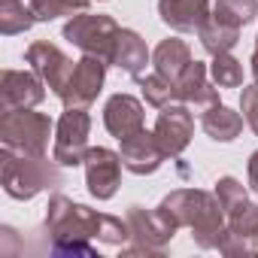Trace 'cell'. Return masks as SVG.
Masks as SVG:
<instances>
[{"mask_svg": "<svg viewBox=\"0 0 258 258\" xmlns=\"http://www.w3.org/2000/svg\"><path fill=\"white\" fill-rule=\"evenodd\" d=\"M0 185L13 201H34L43 191L61 188V164L49 155H28L16 149H0Z\"/></svg>", "mask_w": 258, "mask_h": 258, "instance_id": "3", "label": "cell"}, {"mask_svg": "<svg viewBox=\"0 0 258 258\" xmlns=\"http://www.w3.org/2000/svg\"><path fill=\"white\" fill-rule=\"evenodd\" d=\"M210 16V0H158V19L176 34H198Z\"/></svg>", "mask_w": 258, "mask_h": 258, "instance_id": "17", "label": "cell"}, {"mask_svg": "<svg viewBox=\"0 0 258 258\" xmlns=\"http://www.w3.org/2000/svg\"><path fill=\"white\" fill-rule=\"evenodd\" d=\"M140 91H143V100L155 109H164L167 103L176 100V88L170 79H164L161 73H149V76H140Z\"/></svg>", "mask_w": 258, "mask_h": 258, "instance_id": "24", "label": "cell"}, {"mask_svg": "<svg viewBox=\"0 0 258 258\" xmlns=\"http://www.w3.org/2000/svg\"><path fill=\"white\" fill-rule=\"evenodd\" d=\"M176 231L188 228L191 240L198 249H219L225 228H228V216L216 198V191H204V188H176L170 191L158 207H155Z\"/></svg>", "mask_w": 258, "mask_h": 258, "instance_id": "2", "label": "cell"}, {"mask_svg": "<svg viewBox=\"0 0 258 258\" xmlns=\"http://www.w3.org/2000/svg\"><path fill=\"white\" fill-rule=\"evenodd\" d=\"M127 231H131V246H121V255H161L167 243L176 237V228L158 213L146 207H127L124 213Z\"/></svg>", "mask_w": 258, "mask_h": 258, "instance_id": "6", "label": "cell"}, {"mask_svg": "<svg viewBox=\"0 0 258 258\" xmlns=\"http://www.w3.org/2000/svg\"><path fill=\"white\" fill-rule=\"evenodd\" d=\"M255 55H258V37H255Z\"/></svg>", "mask_w": 258, "mask_h": 258, "instance_id": "31", "label": "cell"}, {"mask_svg": "<svg viewBox=\"0 0 258 258\" xmlns=\"http://www.w3.org/2000/svg\"><path fill=\"white\" fill-rule=\"evenodd\" d=\"M152 131H155L158 143L164 146L167 158H179V155L188 149L191 137H195V118H191V109H188L185 103H167V106L158 112Z\"/></svg>", "mask_w": 258, "mask_h": 258, "instance_id": "11", "label": "cell"}, {"mask_svg": "<svg viewBox=\"0 0 258 258\" xmlns=\"http://www.w3.org/2000/svg\"><path fill=\"white\" fill-rule=\"evenodd\" d=\"M198 40H201L204 52L222 55V52H231V49L240 43V31L231 28V25H222V22H216V19L210 16V22L198 31Z\"/></svg>", "mask_w": 258, "mask_h": 258, "instance_id": "23", "label": "cell"}, {"mask_svg": "<svg viewBox=\"0 0 258 258\" xmlns=\"http://www.w3.org/2000/svg\"><path fill=\"white\" fill-rule=\"evenodd\" d=\"M43 100H46V82L34 70L0 73V106L4 109H34Z\"/></svg>", "mask_w": 258, "mask_h": 258, "instance_id": "14", "label": "cell"}, {"mask_svg": "<svg viewBox=\"0 0 258 258\" xmlns=\"http://www.w3.org/2000/svg\"><path fill=\"white\" fill-rule=\"evenodd\" d=\"M118 155H121V164L127 173H134V176H152L164 161H167V152L164 146L158 143L155 131H137L131 137H124L118 140Z\"/></svg>", "mask_w": 258, "mask_h": 258, "instance_id": "12", "label": "cell"}, {"mask_svg": "<svg viewBox=\"0 0 258 258\" xmlns=\"http://www.w3.org/2000/svg\"><path fill=\"white\" fill-rule=\"evenodd\" d=\"M149 61H152V52H149L146 40H143L137 31H131V28H118L115 43H112L109 64L118 67L121 73H127L131 79H140Z\"/></svg>", "mask_w": 258, "mask_h": 258, "instance_id": "18", "label": "cell"}, {"mask_svg": "<svg viewBox=\"0 0 258 258\" xmlns=\"http://www.w3.org/2000/svg\"><path fill=\"white\" fill-rule=\"evenodd\" d=\"M115 34H118V22L112 16H103V13H76L70 16V22L64 25L61 37L76 46L82 55H97L109 64V55H112V43H115Z\"/></svg>", "mask_w": 258, "mask_h": 258, "instance_id": "5", "label": "cell"}, {"mask_svg": "<svg viewBox=\"0 0 258 258\" xmlns=\"http://www.w3.org/2000/svg\"><path fill=\"white\" fill-rule=\"evenodd\" d=\"M88 134H91V115L79 106H64L58 124H55V140H52V158L61 167H79L88 155Z\"/></svg>", "mask_w": 258, "mask_h": 258, "instance_id": "7", "label": "cell"}, {"mask_svg": "<svg viewBox=\"0 0 258 258\" xmlns=\"http://www.w3.org/2000/svg\"><path fill=\"white\" fill-rule=\"evenodd\" d=\"M88 7H91V0H31V10H34L37 22H55L61 16L85 13Z\"/></svg>", "mask_w": 258, "mask_h": 258, "instance_id": "26", "label": "cell"}, {"mask_svg": "<svg viewBox=\"0 0 258 258\" xmlns=\"http://www.w3.org/2000/svg\"><path fill=\"white\" fill-rule=\"evenodd\" d=\"M173 88H176V100L185 103L188 109L201 112V115L207 109H213L216 103H222L219 100V85L210 82V67L204 61H191L185 67V73L173 82Z\"/></svg>", "mask_w": 258, "mask_h": 258, "instance_id": "13", "label": "cell"}, {"mask_svg": "<svg viewBox=\"0 0 258 258\" xmlns=\"http://www.w3.org/2000/svg\"><path fill=\"white\" fill-rule=\"evenodd\" d=\"M216 198H219V204H222V210H225V216H231V213H237L240 207H246L249 204V195H246V185L240 182V179H234V176H222L219 182H216Z\"/></svg>", "mask_w": 258, "mask_h": 258, "instance_id": "27", "label": "cell"}, {"mask_svg": "<svg viewBox=\"0 0 258 258\" xmlns=\"http://www.w3.org/2000/svg\"><path fill=\"white\" fill-rule=\"evenodd\" d=\"M34 25H37V16L31 4L25 7V0H0V34L4 37L28 34Z\"/></svg>", "mask_w": 258, "mask_h": 258, "instance_id": "21", "label": "cell"}, {"mask_svg": "<svg viewBox=\"0 0 258 258\" xmlns=\"http://www.w3.org/2000/svg\"><path fill=\"white\" fill-rule=\"evenodd\" d=\"M249 64H252V79H255V85H258V55H255V52H252Z\"/></svg>", "mask_w": 258, "mask_h": 258, "instance_id": "30", "label": "cell"}, {"mask_svg": "<svg viewBox=\"0 0 258 258\" xmlns=\"http://www.w3.org/2000/svg\"><path fill=\"white\" fill-rule=\"evenodd\" d=\"M255 16H258V0H216V7H213V19L237 31L252 25Z\"/></svg>", "mask_w": 258, "mask_h": 258, "instance_id": "22", "label": "cell"}, {"mask_svg": "<svg viewBox=\"0 0 258 258\" xmlns=\"http://www.w3.org/2000/svg\"><path fill=\"white\" fill-rule=\"evenodd\" d=\"M25 61L31 64V70L46 82V88H49L55 97L67 88L70 73H73V67H76V61H70V58H67L55 43H49V40L31 43V46L25 49Z\"/></svg>", "mask_w": 258, "mask_h": 258, "instance_id": "9", "label": "cell"}, {"mask_svg": "<svg viewBox=\"0 0 258 258\" xmlns=\"http://www.w3.org/2000/svg\"><path fill=\"white\" fill-rule=\"evenodd\" d=\"M222 255H255L258 252V204H246L228 216L225 237L219 243Z\"/></svg>", "mask_w": 258, "mask_h": 258, "instance_id": "15", "label": "cell"}, {"mask_svg": "<svg viewBox=\"0 0 258 258\" xmlns=\"http://www.w3.org/2000/svg\"><path fill=\"white\" fill-rule=\"evenodd\" d=\"M103 127L109 131V137L115 140H124L137 131L146 127V112H143V103L134 97V94H112L106 103H103Z\"/></svg>", "mask_w": 258, "mask_h": 258, "instance_id": "16", "label": "cell"}, {"mask_svg": "<svg viewBox=\"0 0 258 258\" xmlns=\"http://www.w3.org/2000/svg\"><path fill=\"white\" fill-rule=\"evenodd\" d=\"M243 115L234 112L231 106L225 103H216L213 109H207L201 115V127H204V134L216 143H234L240 134H243Z\"/></svg>", "mask_w": 258, "mask_h": 258, "instance_id": "20", "label": "cell"}, {"mask_svg": "<svg viewBox=\"0 0 258 258\" xmlns=\"http://www.w3.org/2000/svg\"><path fill=\"white\" fill-rule=\"evenodd\" d=\"M191 61H195V58H191V46H188L185 40H179V37L161 40V43L155 46V52H152V67H155V73H161V76L170 79V82H176V79L185 73V67H188Z\"/></svg>", "mask_w": 258, "mask_h": 258, "instance_id": "19", "label": "cell"}, {"mask_svg": "<svg viewBox=\"0 0 258 258\" xmlns=\"http://www.w3.org/2000/svg\"><path fill=\"white\" fill-rule=\"evenodd\" d=\"M46 234H49V249L55 255H85L94 258L97 249L91 240H100L106 246H124L131 240L127 222L109 213H97L85 204L70 201L67 195H52L46 207Z\"/></svg>", "mask_w": 258, "mask_h": 258, "instance_id": "1", "label": "cell"}, {"mask_svg": "<svg viewBox=\"0 0 258 258\" xmlns=\"http://www.w3.org/2000/svg\"><path fill=\"white\" fill-rule=\"evenodd\" d=\"M85 185L94 201H109L115 198L121 185V155L106 149V146H91L85 155Z\"/></svg>", "mask_w": 258, "mask_h": 258, "instance_id": "10", "label": "cell"}, {"mask_svg": "<svg viewBox=\"0 0 258 258\" xmlns=\"http://www.w3.org/2000/svg\"><path fill=\"white\" fill-rule=\"evenodd\" d=\"M240 112L246 124L252 127V134L258 137V85H243L240 91Z\"/></svg>", "mask_w": 258, "mask_h": 258, "instance_id": "28", "label": "cell"}, {"mask_svg": "<svg viewBox=\"0 0 258 258\" xmlns=\"http://www.w3.org/2000/svg\"><path fill=\"white\" fill-rule=\"evenodd\" d=\"M246 176H249V188L258 195V152L249 155V164H246Z\"/></svg>", "mask_w": 258, "mask_h": 258, "instance_id": "29", "label": "cell"}, {"mask_svg": "<svg viewBox=\"0 0 258 258\" xmlns=\"http://www.w3.org/2000/svg\"><path fill=\"white\" fill-rule=\"evenodd\" d=\"M106 61L97 58V55H82L70 73V82L67 88L58 94V100L64 106H79V109H88L97 94L103 91V82H106Z\"/></svg>", "mask_w": 258, "mask_h": 258, "instance_id": "8", "label": "cell"}, {"mask_svg": "<svg viewBox=\"0 0 258 258\" xmlns=\"http://www.w3.org/2000/svg\"><path fill=\"white\" fill-rule=\"evenodd\" d=\"M210 76H213V82H216L219 88H240V85H243V64H240L231 52L213 55Z\"/></svg>", "mask_w": 258, "mask_h": 258, "instance_id": "25", "label": "cell"}, {"mask_svg": "<svg viewBox=\"0 0 258 258\" xmlns=\"http://www.w3.org/2000/svg\"><path fill=\"white\" fill-rule=\"evenodd\" d=\"M49 137H55V124L46 112L34 109H4L0 115V143L16 152L46 155Z\"/></svg>", "mask_w": 258, "mask_h": 258, "instance_id": "4", "label": "cell"}]
</instances>
